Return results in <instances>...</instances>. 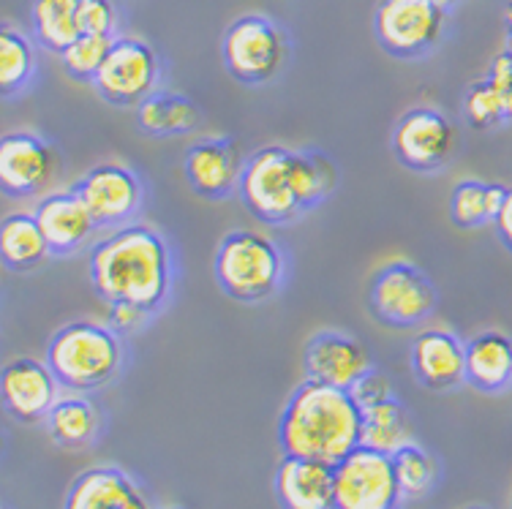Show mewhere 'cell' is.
<instances>
[{
  "label": "cell",
  "mask_w": 512,
  "mask_h": 509,
  "mask_svg": "<svg viewBox=\"0 0 512 509\" xmlns=\"http://www.w3.org/2000/svg\"><path fill=\"white\" fill-rule=\"evenodd\" d=\"M90 284L104 303H134L158 314L172 297L175 265L164 237L145 224L118 226L90 248Z\"/></svg>",
  "instance_id": "cell-1"
},
{
  "label": "cell",
  "mask_w": 512,
  "mask_h": 509,
  "mask_svg": "<svg viewBox=\"0 0 512 509\" xmlns=\"http://www.w3.org/2000/svg\"><path fill=\"white\" fill-rule=\"evenodd\" d=\"M278 444L284 455L335 466L363 444V409L349 390L306 379L281 412Z\"/></svg>",
  "instance_id": "cell-2"
},
{
  "label": "cell",
  "mask_w": 512,
  "mask_h": 509,
  "mask_svg": "<svg viewBox=\"0 0 512 509\" xmlns=\"http://www.w3.org/2000/svg\"><path fill=\"white\" fill-rule=\"evenodd\" d=\"M47 365L63 390H99L118 376L123 365V343L109 324L69 322L47 343Z\"/></svg>",
  "instance_id": "cell-3"
},
{
  "label": "cell",
  "mask_w": 512,
  "mask_h": 509,
  "mask_svg": "<svg viewBox=\"0 0 512 509\" xmlns=\"http://www.w3.org/2000/svg\"><path fill=\"white\" fill-rule=\"evenodd\" d=\"M218 286L237 303H265L284 284V254L262 232L235 229L216 248Z\"/></svg>",
  "instance_id": "cell-4"
},
{
  "label": "cell",
  "mask_w": 512,
  "mask_h": 509,
  "mask_svg": "<svg viewBox=\"0 0 512 509\" xmlns=\"http://www.w3.org/2000/svg\"><path fill=\"white\" fill-rule=\"evenodd\" d=\"M240 202L262 224H289L306 210L297 199L292 180V150L281 145H265L246 158L243 180L237 188Z\"/></svg>",
  "instance_id": "cell-5"
},
{
  "label": "cell",
  "mask_w": 512,
  "mask_h": 509,
  "mask_svg": "<svg viewBox=\"0 0 512 509\" xmlns=\"http://www.w3.org/2000/svg\"><path fill=\"white\" fill-rule=\"evenodd\" d=\"M221 55L232 79L243 85H267L284 71L289 41L265 14H243L224 33Z\"/></svg>",
  "instance_id": "cell-6"
},
{
  "label": "cell",
  "mask_w": 512,
  "mask_h": 509,
  "mask_svg": "<svg viewBox=\"0 0 512 509\" xmlns=\"http://www.w3.org/2000/svg\"><path fill=\"white\" fill-rule=\"evenodd\" d=\"M439 292L434 281L409 262L382 267L368 289V308L376 322L395 330H412L436 311Z\"/></svg>",
  "instance_id": "cell-7"
},
{
  "label": "cell",
  "mask_w": 512,
  "mask_h": 509,
  "mask_svg": "<svg viewBox=\"0 0 512 509\" xmlns=\"http://www.w3.org/2000/svg\"><path fill=\"white\" fill-rule=\"evenodd\" d=\"M444 17L434 0H379L374 36L390 58L417 60L442 41Z\"/></svg>",
  "instance_id": "cell-8"
},
{
  "label": "cell",
  "mask_w": 512,
  "mask_h": 509,
  "mask_svg": "<svg viewBox=\"0 0 512 509\" xmlns=\"http://www.w3.org/2000/svg\"><path fill=\"white\" fill-rule=\"evenodd\" d=\"M401 501L393 455L360 444L335 463V509H401Z\"/></svg>",
  "instance_id": "cell-9"
},
{
  "label": "cell",
  "mask_w": 512,
  "mask_h": 509,
  "mask_svg": "<svg viewBox=\"0 0 512 509\" xmlns=\"http://www.w3.org/2000/svg\"><path fill=\"white\" fill-rule=\"evenodd\" d=\"M161 60L148 41L137 36H118L96 77L99 96L112 107L137 109L158 90Z\"/></svg>",
  "instance_id": "cell-10"
},
{
  "label": "cell",
  "mask_w": 512,
  "mask_h": 509,
  "mask_svg": "<svg viewBox=\"0 0 512 509\" xmlns=\"http://www.w3.org/2000/svg\"><path fill=\"white\" fill-rule=\"evenodd\" d=\"M393 153L395 158L412 172H436L453 156L455 126L439 109L417 107L404 112L393 126Z\"/></svg>",
  "instance_id": "cell-11"
},
{
  "label": "cell",
  "mask_w": 512,
  "mask_h": 509,
  "mask_svg": "<svg viewBox=\"0 0 512 509\" xmlns=\"http://www.w3.org/2000/svg\"><path fill=\"white\" fill-rule=\"evenodd\" d=\"M74 191L85 202L99 229L126 226L131 218L137 216L142 199H145L142 180L120 164L93 167L88 175L74 183Z\"/></svg>",
  "instance_id": "cell-12"
},
{
  "label": "cell",
  "mask_w": 512,
  "mask_h": 509,
  "mask_svg": "<svg viewBox=\"0 0 512 509\" xmlns=\"http://www.w3.org/2000/svg\"><path fill=\"white\" fill-rule=\"evenodd\" d=\"M58 172V153L30 131H11L0 139V188L11 199L39 194Z\"/></svg>",
  "instance_id": "cell-13"
},
{
  "label": "cell",
  "mask_w": 512,
  "mask_h": 509,
  "mask_svg": "<svg viewBox=\"0 0 512 509\" xmlns=\"http://www.w3.org/2000/svg\"><path fill=\"white\" fill-rule=\"evenodd\" d=\"M0 395L6 412L14 420L36 425V422H47L52 406L58 403L60 382L47 360L41 363L33 357H17L3 365Z\"/></svg>",
  "instance_id": "cell-14"
},
{
  "label": "cell",
  "mask_w": 512,
  "mask_h": 509,
  "mask_svg": "<svg viewBox=\"0 0 512 509\" xmlns=\"http://www.w3.org/2000/svg\"><path fill=\"white\" fill-rule=\"evenodd\" d=\"M246 169V156L235 139L207 137L186 150L183 172L194 194L221 202L240 188Z\"/></svg>",
  "instance_id": "cell-15"
},
{
  "label": "cell",
  "mask_w": 512,
  "mask_h": 509,
  "mask_svg": "<svg viewBox=\"0 0 512 509\" xmlns=\"http://www.w3.org/2000/svg\"><path fill=\"white\" fill-rule=\"evenodd\" d=\"M412 371L417 382L434 392H447L466 382V343L450 330H423L412 341Z\"/></svg>",
  "instance_id": "cell-16"
},
{
  "label": "cell",
  "mask_w": 512,
  "mask_h": 509,
  "mask_svg": "<svg viewBox=\"0 0 512 509\" xmlns=\"http://www.w3.org/2000/svg\"><path fill=\"white\" fill-rule=\"evenodd\" d=\"M371 368L374 365L363 343L352 335L325 330V333H316L306 346V376L314 382L349 390Z\"/></svg>",
  "instance_id": "cell-17"
},
{
  "label": "cell",
  "mask_w": 512,
  "mask_h": 509,
  "mask_svg": "<svg viewBox=\"0 0 512 509\" xmlns=\"http://www.w3.org/2000/svg\"><path fill=\"white\" fill-rule=\"evenodd\" d=\"M463 118L477 131H491L512 123V55L507 49L491 60L483 79L466 88Z\"/></svg>",
  "instance_id": "cell-18"
},
{
  "label": "cell",
  "mask_w": 512,
  "mask_h": 509,
  "mask_svg": "<svg viewBox=\"0 0 512 509\" xmlns=\"http://www.w3.org/2000/svg\"><path fill=\"white\" fill-rule=\"evenodd\" d=\"M63 509H153L145 490L118 466H93L71 482Z\"/></svg>",
  "instance_id": "cell-19"
},
{
  "label": "cell",
  "mask_w": 512,
  "mask_h": 509,
  "mask_svg": "<svg viewBox=\"0 0 512 509\" xmlns=\"http://www.w3.org/2000/svg\"><path fill=\"white\" fill-rule=\"evenodd\" d=\"M281 509H335V466L284 455L276 471Z\"/></svg>",
  "instance_id": "cell-20"
},
{
  "label": "cell",
  "mask_w": 512,
  "mask_h": 509,
  "mask_svg": "<svg viewBox=\"0 0 512 509\" xmlns=\"http://www.w3.org/2000/svg\"><path fill=\"white\" fill-rule=\"evenodd\" d=\"M33 216L44 229V237L52 248V256H69L79 251L99 226L90 216L77 191H55L41 199Z\"/></svg>",
  "instance_id": "cell-21"
},
{
  "label": "cell",
  "mask_w": 512,
  "mask_h": 509,
  "mask_svg": "<svg viewBox=\"0 0 512 509\" xmlns=\"http://www.w3.org/2000/svg\"><path fill=\"white\" fill-rule=\"evenodd\" d=\"M466 384L477 392H504L512 387V338L499 330L477 333L466 341Z\"/></svg>",
  "instance_id": "cell-22"
},
{
  "label": "cell",
  "mask_w": 512,
  "mask_h": 509,
  "mask_svg": "<svg viewBox=\"0 0 512 509\" xmlns=\"http://www.w3.org/2000/svg\"><path fill=\"white\" fill-rule=\"evenodd\" d=\"M137 123L148 137H183L202 126V112L178 90H156L137 107Z\"/></svg>",
  "instance_id": "cell-23"
},
{
  "label": "cell",
  "mask_w": 512,
  "mask_h": 509,
  "mask_svg": "<svg viewBox=\"0 0 512 509\" xmlns=\"http://www.w3.org/2000/svg\"><path fill=\"white\" fill-rule=\"evenodd\" d=\"M0 256L3 265L14 273L36 270L52 256V248L44 237V229L33 213H11L0 226Z\"/></svg>",
  "instance_id": "cell-24"
},
{
  "label": "cell",
  "mask_w": 512,
  "mask_h": 509,
  "mask_svg": "<svg viewBox=\"0 0 512 509\" xmlns=\"http://www.w3.org/2000/svg\"><path fill=\"white\" fill-rule=\"evenodd\" d=\"M47 431L63 450H82V447H90L99 436L101 414L96 403L85 395H66L52 406Z\"/></svg>",
  "instance_id": "cell-25"
},
{
  "label": "cell",
  "mask_w": 512,
  "mask_h": 509,
  "mask_svg": "<svg viewBox=\"0 0 512 509\" xmlns=\"http://www.w3.org/2000/svg\"><path fill=\"white\" fill-rule=\"evenodd\" d=\"M507 188L502 183H483V180H461L450 196V218L461 229L493 224L504 205Z\"/></svg>",
  "instance_id": "cell-26"
},
{
  "label": "cell",
  "mask_w": 512,
  "mask_h": 509,
  "mask_svg": "<svg viewBox=\"0 0 512 509\" xmlns=\"http://www.w3.org/2000/svg\"><path fill=\"white\" fill-rule=\"evenodd\" d=\"M30 20H33L36 41L55 55H63L71 41L82 36L79 0H33Z\"/></svg>",
  "instance_id": "cell-27"
},
{
  "label": "cell",
  "mask_w": 512,
  "mask_h": 509,
  "mask_svg": "<svg viewBox=\"0 0 512 509\" xmlns=\"http://www.w3.org/2000/svg\"><path fill=\"white\" fill-rule=\"evenodd\" d=\"M409 441H412V420H409L404 403L398 401L395 395L387 398V401L376 403L371 409H365L363 447L393 455L395 450H401Z\"/></svg>",
  "instance_id": "cell-28"
},
{
  "label": "cell",
  "mask_w": 512,
  "mask_h": 509,
  "mask_svg": "<svg viewBox=\"0 0 512 509\" xmlns=\"http://www.w3.org/2000/svg\"><path fill=\"white\" fill-rule=\"evenodd\" d=\"M292 180L303 210H314L338 186L335 161L319 150H292Z\"/></svg>",
  "instance_id": "cell-29"
},
{
  "label": "cell",
  "mask_w": 512,
  "mask_h": 509,
  "mask_svg": "<svg viewBox=\"0 0 512 509\" xmlns=\"http://www.w3.org/2000/svg\"><path fill=\"white\" fill-rule=\"evenodd\" d=\"M36 74V47L25 33L14 28L0 30V93L11 98L14 93L28 88Z\"/></svg>",
  "instance_id": "cell-30"
},
{
  "label": "cell",
  "mask_w": 512,
  "mask_h": 509,
  "mask_svg": "<svg viewBox=\"0 0 512 509\" xmlns=\"http://www.w3.org/2000/svg\"><path fill=\"white\" fill-rule=\"evenodd\" d=\"M393 469L404 499H423L425 493H431L439 477L434 458L414 441L393 452Z\"/></svg>",
  "instance_id": "cell-31"
},
{
  "label": "cell",
  "mask_w": 512,
  "mask_h": 509,
  "mask_svg": "<svg viewBox=\"0 0 512 509\" xmlns=\"http://www.w3.org/2000/svg\"><path fill=\"white\" fill-rule=\"evenodd\" d=\"M118 36H90V33H82L77 41H71L66 52L60 55L63 60V69L71 79L77 82H96L101 66L107 60L109 49L115 44Z\"/></svg>",
  "instance_id": "cell-32"
},
{
  "label": "cell",
  "mask_w": 512,
  "mask_h": 509,
  "mask_svg": "<svg viewBox=\"0 0 512 509\" xmlns=\"http://www.w3.org/2000/svg\"><path fill=\"white\" fill-rule=\"evenodd\" d=\"M79 30L90 36H115L118 9L112 0H79Z\"/></svg>",
  "instance_id": "cell-33"
},
{
  "label": "cell",
  "mask_w": 512,
  "mask_h": 509,
  "mask_svg": "<svg viewBox=\"0 0 512 509\" xmlns=\"http://www.w3.org/2000/svg\"><path fill=\"white\" fill-rule=\"evenodd\" d=\"M349 395L355 398L357 406L365 412V409H371L376 403L393 398V387H390V379H387L384 373L371 368V371L365 373V376H360V379L349 387Z\"/></svg>",
  "instance_id": "cell-34"
},
{
  "label": "cell",
  "mask_w": 512,
  "mask_h": 509,
  "mask_svg": "<svg viewBox=\"0 0 512 509\" xmlns=\"http://www.w3.org/2000/svg\"><path fill=\"white\" fill-rule=\"evenodd\" d=\"M150 316L153 314L134 303H109V327L118 335L137 333L139 327H145Z\"/></svg>",
  "instance_id": "cell-35"
},
{
  "label": "cell",
  "mask_w": 512,
  "mask_h": 509,
  "mask_svg": "<svg viewBox=\"0 0 512 509\" xmlns=\"http://www.w3.org/2000/svg\"><path fill=\"white\" fill-rule=\"evenodd\" d=\"M496 226V237L502 240V245L512 254V188H507V196H504V205L499 210V216L493 221Z\"/></svg>",
  "instance_id": "cell-36"
},
{
  "label": "cell",
  "mask_w": 512,
  "mask_h": 509,
  "mask_svg": "<svg viewBox=\"0 0 512 509\" xmlns=\"http://www.w3.org/2000/svg\"><path fill=\"white\" fill-rule=\"evenodd\" d=\"M504 44L512 55V0L504 6Z\"/></svg>",
  "instance_id": "cell-37"
},
{
  "label": "cell",
  "mask_w": 512,
  "mask_h": 509,
  "mask_svg": "<svg viewBox=\"0 0 512 509\" xmlns=\"http://www.w3.org/2000/svg\"><path fill=\"white\" fill-rule=\"evenodd\" d=\"M436 6H439V9L444 11V14H450V11L455 9V6H458V3H461V0H434Z\"/></svg>",
  "instance_id": "cell-38"
},
{
  "label": "cell",
  "mask_w": 512,
  "mask_h": 509,
  "mask_svg": "<svg viewBox=\"0 0 512 509\" xmlns=\"http://www.w3.org/2000/svg\"><path fill=\"white\" fill-rule=\"evenodd\" d=\"M472 509H488V507H472Z\"/></svg>",
  "instance_id": "cell-39"
},
{
  "label": "cell",
  "mask_w": 512,
  "mask_h": 509,
  "mask_svg": "<svg viewBox=\"0 0 512 509\" xmlns=\"http://www.w3.org/2000/svg\"><path fill=\"white\" fill-rule=\"evenodd\" d=\"M510 509H512V499H510Z\"/></svg>",
  "instance_id": "cell-40"
},
{
  "label": "cell",
  "mask_w": 512,
  "mask_h": 509,
  "mask_svg": "<svg viewBox=\"0 0 512 509\" xmlns=\"http://www.w3.org/2000/svg\"><path fill=\"white\" fill-rule=\"evenodd\" d=\"M175 509H180V507H175Z\"/></svg>",
  "instance_id": "cell-41"
}]
</instances>
